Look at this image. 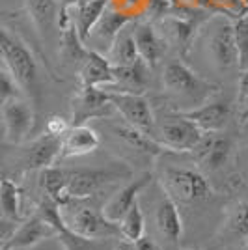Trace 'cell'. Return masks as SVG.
Segmentation results:
<instances>
[{
	"instance_id": "14",
	"label": "cell",
	"mask_w": 248,
	"mask_h": 250,
	"mask_svg": "<svg viewBox=\"0 0 248 250\" xmlns=\"http://www.w3.org/2000/svg\"><path fill=\"white\" fill-rule=\"evenodd\" d=\"M181 114L194 125H198V129L202 133H217V131H222L224 125L227 124L229 106L226 101H209L196 108L185 110Z\"/></svg>"
},
{
	"instance_id": "12",
	"label": "cell",
	"mask_w": 248,
	"mask_h": 250,
	"mask_svg": "<svg viewBox=\"0 0 248 250\" xmlns=\"http://www.w3.org/2000/svg\"><path fill=\"white\" fill-rule=\"evenodd\" d=\"M56 231L40 217V215H34L30 219H26L21 226L13 229V233L10 235V239L6 241L4 249L6 250H26L36 247L38 243L54 237Z\"/></svg>"
},
{
	"instance_id": "36",
	"label": "cell",
	"mask_w": 248,
	"mask_h": 250,
	"mask_svg": "<svg viewBox=\"0 0 248 250\" xmlns=\"http://www.w3.org/2000/svg\"><path fill=\"white\" fill-rule=\"evenodd\" d=\"M239 104L243 108L248 106V69L243 71L241 81H239Z\"/></svg>"
},
{
	"instance_id": "37",
	"label": "cell",
	"mask_w": 248,
	"mask_h": 250,
	"mask_svg": "<svg viewBox=\"0 0 248 250\" xmlns=\"http://www.w3.org/2000/svg\"><path fill=\"white\" fill-rule=\"evenodd\" d=\"M177 2L186 8H194V10H215L211 0H177Z\"/></svg>"
},
{
	"instance_id": "35",
	"label": "cell",
	"mask_w": 248,
	"mask_h": 250,
	"mask_svg": "<svg viewBox=\"0 0 248 250\" xmlns=\"http://www.w3.org/2000/svg\"><path fill=\"white\" fill-rule=\"evenodd\" d=\"M67 129H69V124L63 120L62 116H51L47 120V125H45V133H49L52 136H62Z\"/></svg>"
},
{
	"instance_id": "4",
	"label": "cell",
	"mask_w": 248,
	"mask_h": 250,
	"mask_svg": "<svg viewBox=\"0 0 248 250\" xmlns=\"http://www.w3.org/2000/svg\"><path fill=\"white\" fill-rule=\"evenodd\" d=\"M108 92V90H106ZM110 104L116 108L127 125L135 127L145 135H149L155 127V116L151 104L142 94H129V92H108Z\"/></svg>"
},
{
	"instance_id": "19",
	"label": "cell",
	"mask_w": 248,
	"mask_h": 250,
	"mask_svg": "<svg viewBox=\"0 0 248 250\" xmlns=\"http://www.w3.org/2000/svg\"><path fill=\"white\" fill-rule=\"evenodd\" d=\"M60 149H62L60 136L45 133L26 147V165L32 170H43L47 167H52L54 161L60 157Z\"/></svg>"
},
{
	"instance_id": "24",
	"label": "cell",
	"mask_w": 248,
	"mask_h": 250,
	"mask_svg": "<svg viewBox=\"0 0 248 250\" xmlns=\"http://www.w3.org/2000/svg\"><path fill=\"white\" fill-rule=\"evenodd\" d=\"M67 179H69V172L63 170L60 167H47L41 170V188L45 192V196L52 198L60 208H63L65 204H69L71 200L67 198Z\"/></svg>"
},
{
	"instance_id": "9",
	"label": "cell",
	"mask_w": 248,
	"mask_h": 250,
	"mask_svg": "<svg viewBox=\"0 0 248 250\" xmlns=\"http://www.w3.org/2000/svg\"><path fill=\"white\" fill-rule=\"evenodd\" d=\"M209 51L220 69H229L237 65V51H235V38H233V21L224 17L217 22L209 36Z\"/></svg>"
},
{
	"instance_id": "29",
	"label": "cell",
	"mask_w": 248,
	"mask_h": 250,
	"mask_svg": "<svg viewBox=\"0 0 248 250\" xmlns=\"http://www.w3.org/2000/svg\"><path fill=\"white\" fill-rule=\"evenodd\" d=\"M36 215H40L49 226H51L54 231H56V237L67 229L65 226V220H63V213H62V208L54 202L52 198L49 196H45L41 200V204H40V208H38V213Z\"/></svg>"
},
{
	"instance_id": "22",
	"label": "cell",
	"mask_w": 248,
	"mask_h": 250,
	"mask_svg": "<svg viewBox=\"0 0 248 250\" xmlns=\"http://www.w3.org/2000/svg\"><path fill=\"white\" fill-rule=\"evenodd\" d=\"M108 4H110V0H88L86 4L75 8V10L71 8L75 30H77V34H79V38H81V42L84 45H86V40H88L92 28L101 19V15H103V11L106 10Z\"/></svg>"
},
{
	"instance_id": "1",
	"label": "cell",
	"mask_w": 248,
	"mask_h": 250,
	"mask_svg": "<svg viewBox=\"0 0 248 250\" xmlns=\"http://www.w3.org/2000/svg\"><path fill=\"white\" fill-rule=\"evenodd\" d=\"M0 58L11 77L15 79V83L19 84L21 92L28 95L36 94L38 62L30 49L4 26H0Z\"/></svg>"
},
{
	"instance_id": "10",
	"label": "cell",
	"mask_w": 248,
	"mask_h": 250,
	"mask_svg": "<svg viewBox=\"0 0 248 250\" xmlns=\"http://www.w3.org/2000/svg\"><path fill=\"white\" fill-rule=\"evenodd\" d=\"M110 108V97L104 88H83L73 104V125H84L92 118L106 116Z\"/></svg>"
},
{
	"instance_id": "44",
	"label": "cell",
	"mask_w": 248,
	"mask_h": 250,
	"mask_svg": "<svg viewBox=\"0 0 248 250\" xmlns=\"http://www.w3.org/2000/svg\"><path fill=\"white\" fill-rule=\"evenodd\" d=\"M0 250H6V249H0Z\"/></svg>"
},
{
	"instance_id": "33",
	"label": "cell",
	"mask_w": 248,
	"mask_h": 250,
	"mask_svg": "<svg viewBox=\"0 0 248 250\" xmlns=\"http://www.w3.org/2000/svg\"><path fill=\"white\" fill-rule=\"evenodd\" d=\"M17 95H21L19 84L15 83V79L11 77L8 69L0 67V103L10 99V97H17Z\"/></svg>"
},
{
	"instance_id": "7",
	"label": "cell",
	"mask_w": 248,
	"mask_h": 250,
	"mask_svg": "<svg viewBox=\"0 0 248 250\" xmlns=\"http://www.w3.org/2000/svg\"><path fill=\"white\" fill-rule=\"evenodd\" d=\"M159 133H161L163 146L170 147L174 151H192L204 136V133L198 129V125L186 120L183 114L166 118L159 125Z\"/></svg>"
},
{
	"instance_id": "27",
	"label": "cell",
	"mask_w": 248,
	"mask_h": 250,
	"mask_svg": "<svg viewBox=\"0 0 248 250\" xmlns=\"http://www.w3.org/2000/svg\"><path fill=\"white\" fill-rule=\"evenodd\" d=\"M118 231L125 241H131V243H135L145 235V219L138 202L125 213L124 219L118 222Z\"/></svg>"
},
{
	"instance_id": "43",
	"label": "cell",
	"mask_w": 248,
	"mask_h": 250,
	"mask_svg": "<svg viewBox=\"0 0 248 250\" xmlns=\"http://www.w3.org/2000/svg\"><path fill=\"white\" fill-rule=\"evenodd\" d=\"M247 250H248V235H247Z\"/></svg>"
},
{
	"instance_id": "18",
	"label": "cell",
	"mask_w": 248,
	"mask_h": 250,
	"mask_svg": "<svg viewBox=\"0 0 248 250\" xmlns=\"http://www.w3.org/2000/svg\"><path fill=\"white\" fill-rule=\"evenodd\" d=\"M112 174L106 170H75L69 172V179H67V198L69 200H81L92 196L95 190L103 187L104 183H108L112 179Z\"/></svg>"
},
{
	"instance_id": "17",
	"label": "cell",
	"mask_w": 248,
	"mask_h": 250,
	"mask_svg": "<svg viewBox=\"0 0 248 250\" xmlns=\"http://www.w3.org/2000/svg\"><path fill=\"white\" fill-rule=\"evenodd\" d=\"M62 149H60V155L62 157H81L88 155L95 151L99 144H101V138L99 135L93 131L92 127L88 125H71L62 136Z\"/></svg>"
},
{
	"instance_id": "41",
	"label": "cell",
	"mask_w": 248,
	"mask_h": 250,
	"mask_svg": "<svg viewBox=\"0 0 248 250\" xmlns=\"http://www.w3.org/2000/svg\"><path fill=\"white\" fill-rule=\"evenodd\" d=\"M241 120H243V122H248V106H245V108H243V114H241Z\"/></svg>"
},
{
	"instance_id": "39",
	"label": "cell",
	"mask_w": 248,
	"mask_h": 250,
	"mask_svg": "<svg viewBox=\"0 0 248 250\" xmlns=\"http://www.w3.org/2000/svg\"><path fill=\"white\" fill-rule=\"evenodd\" d=\"M88 0H60V4L62 6H65V8H79V6H83V4H86Z\"/></svg>"
},
{
	"instance_id": "26",
	"label": "cell",
	"mask_w": 248,
	"mask_h": 250,
	"mask_svg": "<svg viewBox=\"0 0 248 250\" xmlns=\"http://www.w3.org/2000/svg\"><path fill=\"white\" fill-rule=\"evenodd\" d=\"M0 211L6 219H21V190L11 179H0Z\"/></svg>"
},
{
	"instance_id": "6",
	"label": "cell",
	"mask_w": 248,
	"mask_h": 250,
	"mask_svg": "<svg viewBox=\"0 0 248 250\" xmlns=\"http://www.w3.org/2000/svg\"><path fill=\"white\" fill-rule=\"evenodd\" d=\"M131 19L133 17L129 13H125L120 8L108 4L106 10L103 11V15H101V19L97 21V24L92 28L88 40H86V45H90V51H97L106 56V52L110 51L116 36L131 22Z\"/></svg>"
},
{
	"instance_id": "28",
	"label": "cell",
	"mask_w": 248,
	"mask_h": 250,
	"mask_svg": "<svg viewBox=\"0 0 248 250\" xmlns=\"http://www.w3.org/2000/svg\"><path fill=\"white\" fill-rule=\"evenodd\" d=\"M233 38L237 51V67L241 71L248 69V13L233 19Z\"/></svg>"
},
{
	"instance_id": "38",
	"label": "cell",
	"mask_w": 248,
	"mask_h": 250,
	"mask_svg": "<svg viewBox=\"0 0 248 250\" xmlns=\"http://www.w3.org/2000/svg\"><path fill=\"white\" fill-rule=\"evenodd\" d=\"M136 250H163V247H159L155 241L149 239V237H140L138 241H135Z\"/></svg>"
},
{
	"instance_id": "40",
	"label": "cell",
	"mask_w": 248,
	"mask_h": 250,
	"mask_svg": "<svg viewBox=\"0 0 248 250\" xmlns=\"http://www.w3.org/2000/svg\"><path fill=\"white\" fill-rule=\"evenodd\" d=\"M114 250H136V247H135V243L122 239L120 243H118V245H116V249H114Z\"/></svg>"
},
{
	"instance_id": "3",
	"label": "cell",
	"mask_w": 248,
	"mask_h": 250,
	"mask_svg": "<svg viewBox=\"0 0 248 250\" xmlns=\"http://www.w3.org/2000/svg\"><path fill=\"white\" fill-rule=\"evenodd\" d=\"M161 181L166 196H170L176 204H196L211 196L209 181L190 168H168Z\"/></svg>"
},
{
	"instance_id": "20",
	"label": "cell",
	"mask_w": 248,
	"mask_h": 250,
	"mask_svg": "<svg viewBox=\"0 0 248 250\" xmlns=\"http://www.w3.org/2000/svg\"><path fill=\"white\" fill-rule=\"evenodd\" d=\"M155 222L157 229L161 231V235L165 239L172 241V243H177L181 239V235H183V220H181V215H179L177 204L170 196H165L161 200V204L157 206Z\"/></svg>"
},
{
	"instance_id": "21",
	"label": "cell",
	"mask_w": 248,
	"mask_h": 250,
	"mask_svg": "<svg viewBox=\"0 0 248 250\" xmlns=\"http://www.w3.org/2000/svg\"><path fill=\"white\" fill-rule=\"evenodd\" d=\"M133 38H135L140 60L145 65H155L159 62V58L163 56V43L153 30V26L147 22L136 24L135 30H133Z\"/></svg>"
},
{
	"instance_id": "32",
	"label": "cell",
	"mask_w": 248,
	"mask_h": 250,
	"mask_svg": "<svg viewBox=\"0 0 248 250\" xmlns=\"http://www.w3.org/2000/svg\"><path fill=\"white\" fill-rule=\"evenodd\" d=\"M213 8L218 10L226 17H233L237 19L241 15H247L248 11V2L247 0H211Z\"/></svg>"
},
{
	"instance_id": "30",
	"label": "cell",
	"mask_w": 248,
	"mask_h": 250,
	"mask_svg": "<svg viewBox=\"0 0 248 250\" xmlns=\"http://www.w3.org/2000/svg\"><path fill=\"white\" fill-rule=\"evenodd\" d=\"M166 28L172 34V40H176L177 45L185 47L190 42V36H192V22H188L186 19H181V17H168L165 21Z\"/></svg>"
},
{
	"instance_id": "42",
	"label": "cell",
	"mask_w": 248,
	"mask_h": 250,
	"mask_svg": "<svg viewBox=\"0 0 248 250\" xmlns=\"http://www.w3.org/2000/svg\"><path fill=\"white\" fill-rule=\"evenodd\" d=\"M0 249H4V241L0 239Z\"/></svg>"
},
{
	"instance_id": "13",
	"label": "cell",
	"mask_w": 248,
	"mask_h": 250,
	"mask_svg": "<svg viewBox=\"0 0 248 250\" xmlns=\"http://www.w3.org/2000/svg\"><path fill=\"white\" fill-rule=\"evenodd\" d=\"M81 83L83 88H110L114 83V65L108 58L97 51H90L81 65Z\"/></svg>"
},
{
	"instance_id": "8",
	"label": "cell",
	"mask_w": 248,
	"mask_h": 250,
	"mask_svg": "<svg viewBox=\"0 0 248 250\" xmlns=\"http://www.w3.org/2000/svg\"><path fill=\"white\" fill-rule=\"evenodd\" d=\"M63 220H65V226L71 229L73 233L90 241L104 239L114 233H120L118 224L104 219L103 213L95 211L93 208H79L69 219L63 217Z\"/></svg>"
},
{
	"instance_id": "25",
	"label": "cell",
	"mask_w": 248,
	"mask_h": 250,
	"mask_svg": "<svg viewBox=\"0 0 248 250\" xmlns=\"http://www.w3.org/2000/svg\"><path fill=\"white\" fill-rule=\"evenodd\" d=\"M108 62L112 63L114 67H124V65H133L135 62L140 60L138 51H136V43L133 38V30H122L116 40H114L110 51L106 52Z\"/></svg>"
},
{
	"instance_id": "34",
	"label": "cell",
	"mask_w": 248,
	"mask_h": 250,
	"mask_svg": "<svg viewBox=\"0 0 248 250\" xmlns=\"http://www.w3.org/2000/svg\"><path fill=\"white\" fill-rule=\"evenodd\" d=\"M145 10L151 17H165L172 10V0H145Z\"/></svg>"
},
{
	"instance_id": "2",
	"label": "cell",
	"mask_w": 248,
	"mask_h": 250,
	"mask_svg": "<svg viewBox=\"0 0 248 250\" xmlns=\"http://www.w3.org/2000/svg\"><path fill=\"white\" fill-rule=\"evenodd\" d=\"M163 84H165V90L168 94H172L174 97L185 101V103L192 104V108L204 104L207 97L218 90L215 84L200 79L186 63L179 62V60L170 62L165 67Z\"/></svg>"
},
{
	"instance_id": "31",
	"label": "cell",
	"mask_w": 248,
	"mask_h": 250,
	"mask_svg": "<svg viewBox=\"0 0 248 250\" xmlns=\"http://www.w3.org/2000/svg\"><path fill=\"white\" fill-rule=\"evenodd\" d=\"M229 229L241 237L248 235V202H239L229 215Z\"/></svg>"
},
{
	"instance_id": "5",
	"label": "cell",
	"mask_w": 248,
	"mask_h": 250,
	"mask_svg": "<svg viewBox=\"0 0 248 250\" xmlns=\"http://www.w3.org/2000/svg\"><path fill=\"white\" fill-rule=\"evenodd\" d=\"M2 120L6 138L11 144H22L34 127V108L21 95L2 101Z\"/></svg>"
},
{
	"instance_id": "16",
	"label": "cell",
	"mask_w": 248,
	"mask_h": 250,
	"mask_svg": "<svg viewBox=\"0 0 248 250\" xmlns=\"http://www.w3.org/2000/svg\"><path fill=\"white\" fill-rule=\"evenodd\" d=\"M58 8L56 0H26V10L45 45H51L58 30Z\"/></svg>"
},
{
	"instance_id": "11",
	"label": "cell",
	"mask_w": 248,
	"mask_h": 250,
	"mask_svg": "<svg viewBox=\"0 0 248 250\" xmlns=\"http://www.w3.org/2000/svg\"><path fill=\"white\" fill-rule=\"evenodd\" d=\"M149 183H151V174H144V176L136 177L131 183H127L125 187L120 188L112 198L104 204L103 209H101L104 219H108L110 222L118 224V222L125 217V213L138 202V194H140Z\"/></svg>"
},
{
	"instance_id": "23",
	"label": "cell",
	"mask_w": 248,
	"mask_h": 250,
	"mask_svg": "<svg viewBox=\"0 0 248 250\" xmlns=\"http://www.w3.org/2000/svg\"><path fill=\"white\" fill-rule=\"evenodd\" d=\"M145 88L144 62L138 60L133 65L114 67V83L108 92H129V94H142Z\"/></svg>"
},
{
	"instance_id": "15",
	"label": "cell",
	"mask_w": 248,
	"mask_h": 250,
	"mask_svg": "<svg viewBox=\"0 0 248 250\" xmlns=\"http://www.w3.org/2000/svg\"><path fill=\"white\" fill-rule=\"evenodd\" d=\"M198 159L211 170L224 167L231 155V140L224 133H204L200 144L194 149Z\"/></svg>"
}]
</instances>
